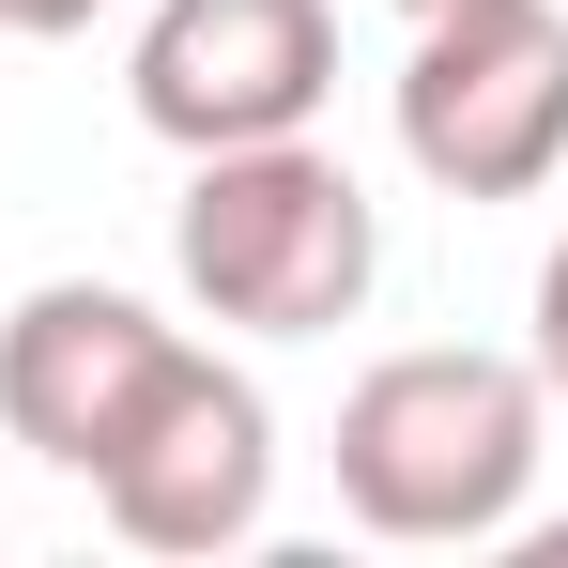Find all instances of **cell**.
I'll list each match as a JSON object with an SVG mask.
<instances>
[{
	"instance_id": "obj_1",
	"label": "cell",
	"mask_w": 568,
	"mask_h": 568,
	"mask_svg": "<svg viewBox=\"0 0 568 568\" xmlns=\"http://www.w3.org/2000/svg\"><path fill=\"white\" fill-rule=\"evenodd\" d=\"M538 399H554V384L523 369V354H462V338L384 354V369L338 399V507H354L369 538H399V554L507 538L523 491H538V446H554Z\"/></svg>"
},
{
	"instance_id": "obj_2",
	"label": "cell",
	"mask_w": 568,
	"mask_h": 568,
	"mask_svg": "<svg viewBox=\"0 0 568 568\" xmlns=\"http://www.w3.org/2000/svg\"><path fill=\"white\" fill-rule=\"evenodd\" d=\"M170 262L215 323L246 338H323L354 323L384 277V215L369 185L292 123V139H231V154H185V215H170Z\"/></svg>"
},
{
	"instance_id": "obj_3",
	"label": "cell",
	"mask_w": 568,
	"mask_h": 568,
	"mask_svg": "<svg viewBox=\"0 0 568 568\" xmlns=\"http://www.w3.org/2000/svg\"><path fill=\"white\" fill-rule=\"evenodd\" d=\"M399 154L446 200H538L568 170V0H446V16H415Z\"/></svg>"
},
{
	"instance_id": "obj_4",
	"label": "cell",
	"mask_w": 568,
	"mask_h": 568,
	"mask_svg": "<svg viewBox=\"0 0 568 568\" xmlns=\"http://www.w3.org/2000/svg\"><path fill=\"white\" fill-rule=\"evenodd\" d=\"M185 323H154L139 292L108 277H47L16 323H0V430L31 446V462L62 476H108L139 430H154V399L185 384Z\"/></svg>"
},
{
	"instance_id": "obj_5",
	"label": "cell",
	"mask_w": 568,
	"mask_h": 568,
	"mask_svg": "<svg viewBox=\"0 0 568 568\" xmlns=\"http://www.w3.org/2000/svg\"><path fill=\"white\" fill-rule=\"evenodd\" d=\"M123 93H139V123L170 154L292 139V123H323V93H338V16L323 0H154Z\"/></svg>"
},
{
	"instance_id": "obj_6",
	"label": "cell",
	"mask_w": 568,
	"mask_h": 568,
	"mask_svg": "<svg viewBox=\"0 0 568 568\" xmlns=\"http://www.w3.org/2000/svg\"><path fill=\"white\" fill-rule=\"evenodd\" d=\"M93 507L139 554H246L262 507H277V415L231 354H185V384L154 399V430L93 476Z\"/></svg>"
},
{
	"instance_id": "obj_7",
	"label": "cell",
	"mask_w": 568,
	"mask_h": 568,
	"mask_svg": "<svg viewBox=\"0 0 568 568\" xmlns=\"http://www.w3.org/2000/svg\"><path fill=\"white\" fill-rule=\"evenodd\" d=\"M538 384H554V399H568V246H554V262H538Z\"/></svg>"
},
{
	"instance_id": "obj_8",
	"label": "cell",
	"mask_w": 568,
	"mask_h": 568,
	"mask_svg": "<svg viewBox=\"0 0 568 568\" xmlns=\"http://www.w3.org/2000/svg\"><path fill=\"white\" fill-rule=\"evenodd\" d=\"M108 0H0V31H31V47H62V31H93Z\"/></svg>"
},
{
	"instance_id": "obj_9",
	"label": "cell",
	"mask_w": 568,
	"mask_h": 568,
	"mask_svg": "<svg viewBox=\"0 0 568 568\" xmlns=\"http://www.w3.org/2000/svg\"><path fill=\"white\" fill-rule=\"evenodd\" d=\"M399 16H446V0H399Z\"/></svg>"
}]
</instances>
